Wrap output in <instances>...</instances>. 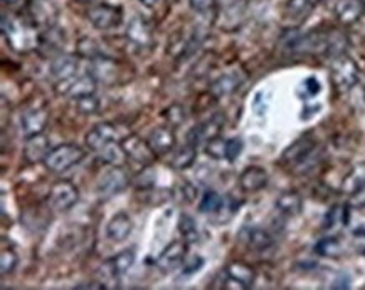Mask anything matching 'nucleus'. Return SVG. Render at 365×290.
Returning <instances> with one entry per match:
<instances>
[{
	"label": "nucleus",
	"instance_id": "1",
	"mask_svg": "<svg viewBox=\"0 0 365 290\" xmlns=\"http://www.w3.org/2000/svg\"><path fill=\"white\" fill-rule=\"evenodd\" d=\"M2 36L16 53H29L41 44V34L34 24L7 14L2 16Z\"/></svg>",
	"mask_w": 365,
	"mask_h": 290
},
{
	"label": "nucleus",
	"instance_id": "2",
	"mask_svg": "<svg viewBox=\"0 0 365 290\" xmlns=\"http://www.w3.org/2000/svg\"><path fill=\"white\" fill-rule=\"evenodd\" d=\"M318 144L312 136H302L289 144L282 154V163L297 173H307L317 163Z\"/></svg>",
	"mask_w": 365,
	"mask_h": 290
},
{
	"label": "nucleus",
	"instance_id": "3",
	"mask_svg": "<svg viewBox=\"0 0 365 290\" xmlns=\"http://www.w3.org/2000/svg\"><path fill=\"white\" fill-rule=\"evenodd\" d=\"M84 158H86V151L81 146L73 143H64L51 149L42 163H44L46 170L61 175V173H66L71 168L78 166Z\"/></svg>",
	"mask_w": 365,
	"mask_h": 290
},
{
	"label": "nucleus",
	"instance_id": "4",
	"mask_svg": "<svg viewBox=\"0 0 365 290\" xmlns=\"http://www.w3.org/2000/svg\"><path fill=\"white\" fill-rule=\"evenodd\" d=\"M330 79L339 92H349L359 82V68L347 54L335 55L330 65Z\"/></svg>",
	"mask_w": 365,
	"mask_h": 290
},
{
	"label": "nucleus",
	"instance_id": "5",
	"mask_svg": "<svg viewBox=\"0 0 365 290\" xmlns=\"http://www.w3.org/2000/svg\"><path fill=\"white\" fill-rule=\"evenodd\" d=\"M79 200L78 186L69 180H59L51 186L48 195V207L56 213H68L76 207Z\"/></svg>",
	"mask_w": 365,
	"mask_h": 290
},
{
	"label": "nucleus",
	"instance_id": "6",
	"mask_svg": "<svg viewBox=\"0 0 365 290\" xmlns=\"http://www.w3.org/2000/svg\"><path fill=\"white\" fill-rule=\"evenodd\" d=\"M98 87V79L91 72L83 74V76H74L64 81H58L54 84L56 95L61 97H69L76 101L79 97L95 95Z\"/></svg>",
	"mask_w": 365,
	"mask_h": 290
},
{
	"label": "nucleus",
	"instance_id": "7",
	"mask_svg": "<svg viewBox=\"0 0 365 290\" xmlns=\"http://www.w3.org/2000/svg\"><path fill=\"white\" fill-rule=\"evenodd\" d=\"M130 185V176L123 166H111L100 176L96 185V193L100 200H110L123 193Z\"/></svg>",
	"mask_w": 365,
	"mask_h": 290
},
{
	"label": "nucleus",
	"instance_id": "8",
	"mask_svg": "<svg viewBox=\"0 0 365 290\" xmlns=\"http://www.w3.org/2000/svg\"><path fill=\"white\" fill-rule=\"evenodd\" d=\"M90 24L95 27V29L100 31H110L116 29L123 21V11L118 6H111V4H98V6H93L86 14Z\"/></svg>",
	"mask_w": 365,
	"mask_h": 290
},
{
	"label": "nucleus",
	"instance_id": "9",
	"mask_svg": "<svg viewBox=\"0 0 365 290\" xmlns=\"http://www.w3.org/2000/svg\"><path fill=\"white\" fill-rule=\"evenodd\" d=\"M27 12H29L31 24L37 29H53L58 22L59 11L53 0H29L27 4Z\"/></svg>",
	"mask_w": 365,
	"mask_h": 290
},
{
	"label": "nucleus",
	"instance_id": "10",
	"mask_svg": "<svg viewBox=\"0 0 365 290\" xmlns=\"http://www.w3.org/2000/svg\"><path fill=\"white\" fill-rule=\"evenodd\" d=\"M121 146H123L126 158L142 166H150L155 161L157 153L150 146L148 139L140 138L138 134H128L121 139Z\"/></svg>",
	"mask_w": 365,
	"mask_h": 290
},
{
	"label": "nucleus",
	"instance_id": "11",
	"mask_svg": "<svg viewBox=\"0 0 365 290\" xmlns=\"http://www.w3.org/2000/svg\"><path fill=\"white\" fill-rule=\"evenodd\" d=\"M187 243L185 240H174L172 243H168L160 252V255L157 257L155 260V267L158 270H162L163 274L167 272H172V270H175L177 267H180L184 262L187 260Z\"/></svg>",
	"mask_w": 365,
	"mask_h": 290
},
{
	"label": "nucleus",
	"instance_id": "12",
	"mask_svg": "<svg viewBox=\"0 0 365 290\" xmlns=\"http://www.w3.org/2000/svg\"><path fill=\"white\" fill-rule=\"evenodd\" d=\"M111 141H118V129L111 123H100L93 126L84 136L86 148L93 153H100Z\"/></svg>",
	"mask_w": 365,
	"mask_h": 290
},
{
	"label": "nucleus",
	"instance_id": "13",
	"mask_svg": "<svg viewBox=\"0 0 365 290\" xmlns=\"http://www.w3.org/2000/svg\"><path fill=\"white\" fill-rule=\"evenodd\" d=\"M224 121H226L224 119V116L214 114L212 118L204 121V123L194 126V128L187 133V141L195 144V146H199V144L202 143H207L209 139L216 138L221 134V131L224 128Z\"/></svg>",
	"mask_w": 365,
	"mask_h": 290
},
{
	"label": "nucleus",
	"instance_id": "14",
	"mask_svg": "<svg viewBox=\"0 0 365 290\" xmlns=\"http://www.w3.org/2000/svg\"><path fill=\"white\" fill-rule=\"evenodd\" d=\"M135 259H137V254H135L133 249L121 250L116 255L110 257V259L103 264L101 274L108 279H118L132 269L135 264Z\"/></svg>",
	"mask_w": 365,
	"mask_h": 290
},
{
	"label": "nucleus",
	"instance_id": "15",
	"mask_svg": "<svg viewBox=\"0 0 365 290\" xmlns=\"http://www.w3.org/2000/svg\"><path fill=\"white\" fill-rule=\"evenodd\" d=\"M148 143L153 148V151L157 153V156H163V154L172 153L175 149L177 136L174 128L168 126H157L150 131L148 134Z\"/></svg>",
	"mask_w": 365,
	"mask_h": 290
},
{
	"label": "nucleus",
	"instance_id": "16",
	"mask_svg": "<svg viewBox=\"0 0 365 290\" xmlns=\"http://www.w3.org/2000/svg\"><path fill=\"white\" fill-rule=\"evenodd\" d=\"M126 39H128L135 48L148 49L153 44V31L142 17H133L126 27Z\"/></svg>",
	"mask_w": 365,
	"mask_h": 290
},
{
	"label": "nucleus",
	"instance_id": "17",
	"mask_svg": "<svg viewBox=\"0 0 365 290\" xmlns=\"http://www.w3.org/2000/svg\"><path fill=\"white\" fill-rule=\"evenodd\" d=\"M51 141L49 138L46 136L44 133L32 134L26 139L24 149H22V154H24V160L29 163V165H36V163H41L46 160L51 151Z\"/></svg>",
	"mask_w": 365,
	"mask_h": 290
},
{
	"label": "nucleus",
	"instance_id": "18",
	"mask_svg": "<svg viewBox=\"0 0 365 290\" xmlns=\"http://www.w3.org/2000/svg\"><path fill=\"white\" fill-rule=\"evenodd\" d=\"M245 82V76L240 71H231L226 74H221L217 79H214L212 84H210L209 92L216 100H221V97L231 96L237 91Z\"/></svg>",
	"mask_w": 365,
	"mask_h": 290
},
{
	"label": "nucleus",
	"instance_id": "19",
	"mask_svg": "<svg viewBox=\"0 0 365 290\" xmlns=\"http://www.w3.org/2000/svg\"><path fill=\"white\" fill-rule=\"evenodd\" d=\"M320 0H288L284 6V18L292 26H299L312 16Z\"/></svg>",
	"mask_w": 365,
	"mask_h": 290
},
{
	"label": "nucleus",
	"instance_id": "20",
	"mask_svg": "<svg viewBox=\"0 0 365 290\" xmlns=\"http://www.w3.org/2000/svg\"><path fill=\"white\" fill-rule=\"evenodd\" d=\"M133 222L132 217L125 212L115 213L106 225V237L113 243H121L132 235Z\"/></svg>",
	"mask_w": 365,
	"mask_h": 290
},
{
	"label": "nucleus",
	"instance_id": "21",
	"mask_svg": "<svg viewBox=\"0 0 365 290\" xmlns=\"http://www.w3.org/2000/svg\"><path fill=\"white\" fill-rule=\"evenodd\" d=\"M335 17L340 24L352 26L360 21L365 12L364 0H339L334 7Z\"/></svg>",
	"mask_w": 365,
	"mask_h": 290
},
{
	"label": "nucleus",
	"instance_id": "22",
	"mask_svg": "<svg viewBox=\"0 0 365 290\" xmlns=\"http://www.w3.org/2000/svg\"><path fill=\"white\" fill-rule=\"evenodd\" d=\"M269 183V175L261 166H247L240 175V186L246 193H256Z\"/></svg>",
	"mask_w": 365,
	"mask_h": 290
},
{
	"label": "nucleus",
	"instance_id": "23",
	"mask_svg": "<svg viewBox=\"0 0 365 290\" xmlns=\"http://www.w3.org/2000/svg\"><path fill=\"white\" fill-rule=\"evenodd\" d=\"M240 238L252 252H266L274 245V238L271 237V233L257 227L242 228Z\"/></svg>",
	"mask_w": 365,
	"mask_h": 290
},
{
	"label": "nucleus",
	"instance_id": "24",
	"mask_svg": "<svg viewBox=\"0 0 365 290\" xmlns=\"http://www.w3.org/2000/svg\"><path fill=\"white\" fill-rule=\"evenodd\" d=\"M78 69H79V55H69V54H63L58 55V58L53 59L51 63V76L58 81H64V79L74 77L78 76Z\"/></svg>",
	"mask_w": 365,
	"mask_h": 290
},
{
	"label": "nucleus",
	"instance_id": "25",
	"mask_svg": "<svg viewBox=\"0 0 365 290\" xmlns=\"http://www.w3.org/2000/svg\"><path fill=\"white\" fill-rule=\"evenodd\" d=\"M49 121L48 111L42 109H29L21 116V129L26 138L32 136V134H39L46 129V124Z\"/></svg>",
	"mask_w": 365,
	"mask_h": 290
},
{
	"label": "nucleus",
	"instance_id": "26",
	"mask_svg": "<svg viewBox=\"0 0 365 290\" xmlns=\"http://www.w3.org/2000/svg\"><path fill=\"white\" fill-rule=\"evenodd\" d=\"M224 272H226L232 280H236L237 284H241L242 289H251L256 282V270L252 269L251 265H247L246 262H229L226 269H224Z\"/></svg>",
	"mask_w": 365,
	"mask_h": 290
},
{
	"label": "nucleus",
	"instance_id": "27",
	"mask_svg": "<svg viewBox=\"0 0 365 290\" xmlns=\"http://www.w3.org/2000/svg\"><path fill=\"white\" fill-rule=\"evenodd\" d=\"M276 210L284 217H298L303 212V198L297 191H284L276 198Z\"/></svg>",
	"mask_w": 365,
	"mask_h": 290
},
{
	"label": "nucleus",
	"instance_id": "28",
	"mask_svg": "<svg viewBox=\"0 0 365 290\" xmlns=\"http://www.w3.org/2000/svg\"><path fill=\"white\" fill-rule=\"evenodd\" d=\"M197 148L199 146H195V144L185 141L184 146H180L177 151H174V154H172L170 166L179 171L189 170V168L195 163V160H197Z\"/></svg>",
	"mask_w": 365,
	"mask_h": 290
},
{
	"label": "nucleus",
	"instance_id": "29",
	"mask_svg": "<svg viewBox=\"0 0 365 290\" xmlns=\"http://www.w3.org/2000/svg\"><path fill=\"white\" fill-rule=\"evenodd\" d=\"M98 154H100V160L103 163L111 166H121L126 160V153L123 146H121V141H111Z\"/></svg>",
	"mask_w": 365,
	"mask_h": 290
},
{
	"label": "nucleus",
	"instance_id": "30",
	"mask_svg": "<svg viewBox=\"0 0 365 290\" xmlns=\"http://www.w3.org/2000/svg\"><path fill=\"white\" fill-rule=\"evenodd\" d=\"M224 208H226V200H224L222 196L214 190L205 191L202 200H200V203H199L200 213L217 215V213H221Z\"/></svg>",
	"mask_w": 365,
	"mask_h": 290
},
{
	"label": "nucleus",
	"instance_id": "31",
	"mask_svg": "<svg viewBox=\"0 0 365 290\" xmlns=\"http://www.w3.org/2000/svg\"><path fill=\"white\" fill-rule=\"evenodd\" d=\"M177 228H179L182 240H185L187 243H194L199 240V227L195 223V220L190 217V215L182 213L179 217V223H177Z\"/></svg>",
	"mask_w": 365,
	"mask_h": 290
},
{
	"label": "nucleus",
	"instance_id": "32",
	"mask_svg": "<svg viewBox=\"0 0 365 290\" xmlns=\"http://www.w3.org/2000/svg\"><path fill=\"white\" fill-rule=\"evenodd\" d=\"M315 252L320 257H331V259H335V257L341 255V243L336 237H325L317 242Z\"/></svg>",
	"mask_w": 365,
	"mask_h": 290
},
{
	"label": "nucleus",
	"instance_id": "33",
	"mask_svg": "<svg viewBox=\"0 0 365 290\" xmlns=\"http://www.w3.org/2000/svg\"><path fill=\"white\" fill-rule=\"evenodd\" d=\"M336 223L349 225V208L347 207L335 205V207H331L329 212H327L325 220H324V228L330 230V228H334Z\"/></svg>",
	"mask_w": 365,
	"mask_h": 290
},
{
	"label": "nucleus",
	"instance_id": "34",
	"mask_svg": "<svg viewBox=\"0 0 365 290\" xmlns=\"http://www.w3.org/2000/svg\"><path fill=\"white\" fill-rule=\"evenodd\" d=\"M226 143L227 139L216 136L205 143L204 151L209 158H212V160H226Z\"/></svg>",
	"mask_w": 365,
	"mask_h": 290
},
{
	"label": "nucleus",
	"instance_id": "35",
	"mask_svg": "<svg viewBox=\"0 0 365 290\" xmlns=\"http://www.w3.org/2000/svg\"><path fill=\"white\" fill-rule=\"evenodd\" d=\"M78 55L83 59H90L95 60L98 58H101L100 53V45L95 39H90V37H83L78 44Z\"/></svg>",
	"mask_w": 365,
	"mask_h": 290
},
{
	"label": "nucleus",
	"instance_id": "36",
	"mask_svg": "<svg viewBox=\"0 0 365 290\" xmlns=\"http://www.w3.org/2000/svg\"><path fill=\"white\" fill-rule=\"evenodd\" d=\"M74 104H76L78 113L84 116L96 114L98 111H100V100H98L95 95L79 97V100L74 101Z\"/></svg>",
	"mask_w": 365,
	"mask_h": 290
},
{
	"label": "nucleus",
	"instance_id": "37",
	"mask_svg": "<svg viewBox=\"0 0 365 290\" xmlns=\"http://www.w3.org/2000/svg\"><path fill=\"white\" fill-rule=\"evenodd\" d=\"M19 264V255L16 254L14 249H7V247H2V255H0V270H2V275H9L16 270Z\"/></svg>",
	"mask_w": 365,
	"mask_h": 290
},
{
	"label": "nucleus",
	"instance_id": "38",
	"mask_svg": "<svg viewBox=\"0 0 365 290\" xmlns=\"http://www.w3.org/2000/svg\"><path fill=\"white\" fill-rule=\"evenodd\" d=\"M163 116H165L167 123L170 126H180L187 119L185 107L180 104H172L170 107H167V109L163 111Z\"/></svg>",
	"mask_w": 365,
	"mask_h": 290
},
{
	"label": "nucleus",
	"instance_id": "39",
	"mask_svg": "<svg viewBox=\"0 0 365 290\" xmlns=\"http://www.w3.org/2000/svg\"><path fill=\"white\" fill-rule=\"evenodd\" d=\"M242 149H245V141H242V138L240 136L229 138L226 143V160L229 163H234L241 156Z\"/></svg>",
	"mask_w": 365,
	"mask_h": 290
},
{
	"label": "nucleus",
	"instance_id": "40",
	"mask_svg": "<svg viewBox=\"0 0 365 290\" xmlns=\"http://www.w3.org/2000/svg\"><path fill=\"white\" fill-rule=\"evenodd\" d=\"M350 205H352L354 208L365 207V180L360 181V183L352 190V195H350Z\"/></svg>",
	"mask_w": 365,
	"mask_h": 290
},
{
	"label": "nucleus",
	"instance_id": "41",
	"mask_svg": "<svg viewBox=\"0 0 365 290\" xmlns=\"http://www.w3.org/2000/svg\"><path fill=\"white\" fill-rule=\"evenodd\" d=\"M204 264H205V262H204L202 257L195 255L194 259L184 262V270H182V274H184V275H192V274L199 272V270L204 267Z\"/></svg>",
	"mask_w": 365,
	"mask_h": 290
},
{
	"label": "nucleus",
	"instance_id": "42",
	"mask_svg": "<svg viewBox=\"0 0 365 290\" xmlns=\"http://www.w3.org/2000/svg\"><path fill=\"white\" fill-rule=\"evenodd\" d=\"M189 4L192 11H195L197 14H204L212 9L216 0H189Z\"/></svg>",
	"mask_w": 365,
	"mask_h": 290
},
{
	"label": "nucleus",
	"instance_id": "43",
	"mask_svg": "<svg viewBox=\"0 0 365 290\" xmlns=\"http://www.w3.org/2000/svg\"><path fill=\"white\" fill-rule=\"evenodd\" d=\"M303 87L307 89V95L308 96H317L318 92L322 91V86H320V81H318L317 77H308L305 82H303Z\"/></svg>",
	"mask_w": 365,
	"mask_h": 290
},
{
	"label": "nucleus",
	"instance_id": "44",
	"mask_svg": "<svg viewBox=\"0 0 365 290\" xmlns=\"http://www.w3.org/2000/svg\"><path fill=\"white\" fill-rule=\"evenodd\" d=\"M4 6L11 9V11H21V9L27 7L29 0H2Z\"/></svg>",
	"mask_w": 365,
	"mask_h": 290
},
{
	"label": "nucleus",
	"instance_id": "45",
	"mask_svg": "<svg viewBox=\"0 0 365 290\" xmlns=\"http://www.w3.org/2000/svg\"><path fill=\"white\" fill-rule=\"evenodd\" d=\"M74 289H106L105 284L101 282H90V284H81V285H76Z\"/></svg>",
	"mask_w": 365,
	"mask_h": 290
},
{
	"label": "nucleus",
	"instance_id": "46",
	"mask_svg": "<svg viewBox=\"0 0 365 290\" xmlns=\"http://www.w3.org/2000/svg\"><path fill=\"white\" fill-rule=\"evenodd\" d=\"M140 2L145 4V6H153V4H157V0H140Z\"/></svg>",
	"mask_w": 365,
	"mask_h": 290
},
{
	"label": "nucleus",
	"instance_id": "47",
	"mask_svg": "<svg viewBox=\"0 0 365 290\" xmlns=\"http://www.w3.org/2000/svg\"><path fill=\"white\" fill-rule=\"evenodd\" d=\"M74 2L83 4V6H88V4H93V2H95V0H74Z\"/></svg>",
	"mask_w": 365,
	"mask_h": 290
},
{
	"label": "nucleus",
	"instance_id": "48",
	"mask_svg": "<svg viewBox=\"0 0 365 290\" xmlns=\"http://www.w3.org/2000/svg\"><path fill=\"white\" fill-rule=\"evenodd\" d=\"M364 100H365V89H364Z\"/></svg>",
	"mask_w": 365,
	"mask_h": 290
}]
</instances>
